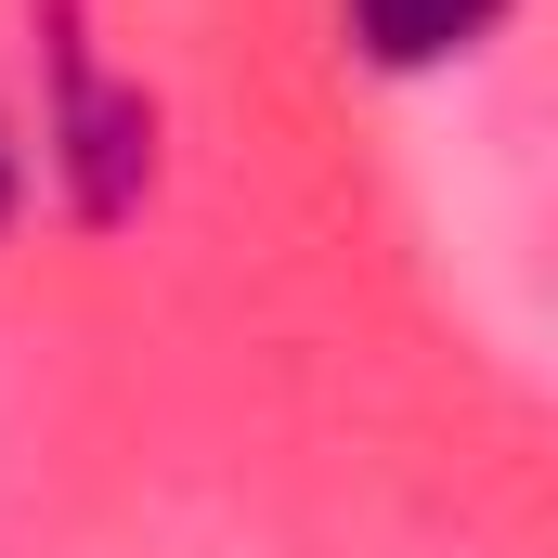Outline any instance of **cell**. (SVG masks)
<instances>
[{"mask_svg": "<svg viewBox=\"0 0 558 558\" xmlns=\"http://www.w3.org/2000/svg\"><path fill=\"white\" fill-rule=\"evenodd\" d=\"M39 156L78 221H131L156 195V92L105 65L78 0H39Z\"/></svg>", "mask_w": 558, "mask_h": 558, "instance_id": "6da1fadb", "label": "cell"}, {"mask_svg": "<svg viewBox=\"0 0 558 558\" xmlns=\"http://www.w3.org/2000/svg\"><path fill=\"white\" fill-rule=\"evenodd\" d=\"M26 208V143H13V118H0V221Z\"/></svg>", "mask_w": 558, "mask_h": 558, "instance_id": "3957f363", "label": "cell"}, {"mask_svg": "<svg viewBox=\"0 0 558 558\" xmlns=\"http://www.w3.org/2000/svg\"><path fill=\"white\" fill-rule=\"evenodd\" d=\"M338 13H351V52L390 78H441L507 26V0H338Z\"/></svg>", "mask_w": 558, "mask_h": 558, "instance_id": "7a4b0ae2", "label": "cell"}]
</instances>
